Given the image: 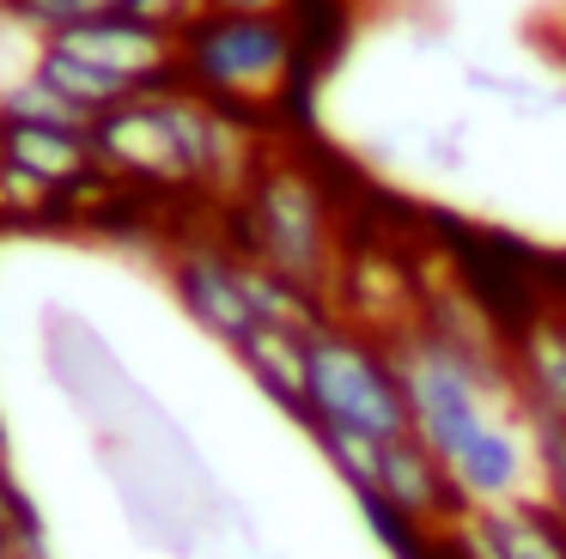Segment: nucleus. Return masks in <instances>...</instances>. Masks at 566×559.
Listing matches in <instances>:
<instances>
[{
  "label": "nucleus",
  "instance_id": "obj_6",
  "mask_svg": "<svg viewBox=\"0 0 566 559\" xmlns=\"http://www.w3.org/2000/svg\"><path fill=\"white\" fill-rule=\"evenodd\" d=\"M359 493H384L390 505H402L408 517L427 523V529H444L457 510H469V498L457 493L451 468L432 456L420 432L378 444V468H371V486H359Z\"/></svg>",
  "mask_w": 566,
  "mask_h": 559
},
{
  "label": "nucleus",
  "instance_id": "obj_4",
  "mask_svg": "<svg viewBox=\"0 0 566 559\" xmlns=\"http://www.w3.org/2000/svg\"><path fill=\"white\" fill-rule=\"evenodd\" d=\"M171 292L189 310V323L201 335H213L226 352H238L256 328H269L256 304V262L238 255L232 243H189V250H177Z\"/></svg>",
  "mask_w": 566,
  "mask_h": 559
},
{
  "label": "nucleus",
  "instance_id": "obj_10",
  "mask_svg": "<svg viewBox=\"0 0 566 559\" xmlns=\"http://www.w3.org/2000/svg\"><path fill=\"white\" fill-rule=\"evenodd\" d=\"M536 450V493L566 517V420H524Z\"/></svg>",
  "mask_w": 566,
  "mask_h": 559
},
{
  "label": "nucleus",
  "instance_id": "obj_12",
  "mask_svg": "<svg viewBox=\"0 0 566 559\" xmlns=\"http://www.w3.org/2000/svg\"><path fill=\"white\" fill-rule=\"evenodd\" d=\"M123 12H135V19L159 24V31H184L189 19H201V12H208V0H128Z\"/></svg>",
  "mask_w": 566,
  "mask_h": 559
},
{
  "label": "nucleus",
  "instance_id": "obj_11",
  "mask_svg": "<svg viewBox=\"0 0 566 559\" xmlns=\"http://www.w3.org/2000/svg\"><path fill=\"white\" fill-rule=\"evenodd\" d=\"M0 541L25 547V553L38 559V517H31V505L19 498V486L7 481V462H0Z\"/></svg>",
  "mask_w": 566,
  "mask_h": 559
},
{
  "label": "nucleus",
  "instance_id": "obj_14",
  "mask_svg": "<svg viewBox=\"0 0 566 559\" xmlns=\"http://www.w3.org/2000/svg\"><path fill=\"white\" fill-rule=\"evenodd\" d=\"M0 559H31L25 547H13V541H0Z\"/></svg>",
  "mask_w": 566,
  "mask_h": 559
},
{
  "label": "nucleus",
  "instance_id": "obj_5",
  "mask_svg": "<svg viewBox=\"0 0 566 559\" xmlns=\"http://www.w3.org/2000/svg\"><path fill=\"white\" fill-rule=\"evenodd\" d=\"M43 43L104 67L135 97L159 92V85H177V31H159V24L135 19V12H98V19H80V24H67V31L43 36Z\"/></svg>",
  "mask_w": 566,
  "mask_h": 559
},
{
  "label": "nucleus",
  "instance_id": "obj_15",
  "mask_svg": "<svg viewBox=\"0 0 566 559\" xmlns=\"http://www.w3.org/2000/svg\"><path fill=\"white\" fill-rule=\"evenodd\" d=\"M0 7H7V0H0Z\"/></svg>",
  "mask_w": 566,
  "mask_h": 559
},
{
  "label": "nucleus",
  "instance_id": "obj_3",
  "mask_svg": "<svg viewBox=\"0 0 566 559\" xmlns=\"http://www.w3.org/2000/svg\"><path fill=\"white\" fill-rule=\"evenodd\" d=\"M305 432H347L366 444H390V437L415 432L408 413V389L396 371V352L384 335L359 323H317L305 335Z\"/></svg>",
  "mask_w": 566,
  "mask_h": 559
},
{
  "label": "nucleus",
  "instance_id": "obj_9",
  "mask_svg": "<svg viewBox=\"0 0 566 559\" xmlns=\"http://www.w3.org/2000/svg\"><path fill=\"white\" fill-rule=\"evenodd\" d=\"M38 73H43V80H50L74 109H86L92 122H98L104 109H116V104H128V97H135L128 85H116L104 67H92V61L67 55V49H55V43H43V49H38Z\"/></svg>",
  "mask_w": 566,
  "mask_h": 559
},
{
  "label": "nucleus",
  "instance_id": "obj_8",
  "mask_svg": "<svg viewBox=\"0 0 566 559\" xmlns=\"http://www.w3.org/2000/svg\"><path fill=\"white\" fill-rule=\"evenodd\" d=\"M232 359L244 365L250 383H256L274 408L305 420V335H298V328H256Z\"/></svg>",
  "mask_w": 566,
  "mask_h": 559
},
{
  "label": "nucleus",
  "instance_id": "obj_2",
  "mask_svg": "<svg viewBox=\"0 0 566 559\" xmlns=\"http://www.w3.org/2000/svg\"><path fill=\"white\" fill-rule=\"evenodd\" d=\"M232 250L286 286L329 304L342 274V225L323 182L293 158H262L256 177L232 194Z\"/></svg>",
  "mask_w": 566,
  "mask_h": 559
},
{
  "label": "nucleus",
  "instance_id": "obj_13",
  "mask_svg": "<svg viewBox=\"0 0 566 559\" xmlns=\"http://www.w3.org/2000/svg\"><path fill=\"white\" fill-rule=\"evenodd\" d=\"M208 7H232V12H293V19H305L311 7H329V0H208Z\"/></svg>",
  "mask_w": 566,
  "mask_h": 559
},
{
  "label": "nucleus",
  "instance_id": "obj_7",
  "mask_svg": "<svg viewBox=\"0 0 566 559\" xmlns=\"http://www.w3.org/2000/svg\"><path fill=\"white\" fill-rule=\"evenodd\" d=\"M505 371L524 420H566V310H542L505 335Z\"/></svg>",
  "mask_w": 566,
  "mask_h": 559
},
{
  "label": "nucleus",
  "instance_id": "obj_1",
  "mask_svg": "<svg viewBox=\"0 0 566 559\" xmlns=\"http://www.w3.org/2000/svg\"><path fill=\"white\" fill-rule=\"evenodd\" d=\"M311 61H317V43L293 12L208 7L177 31V85L256 128L298 104Z\"/></svg>",
  "mask_w": 566,
  "mask_h": 559
}]
</instances>
